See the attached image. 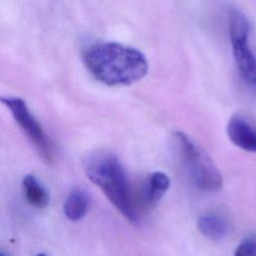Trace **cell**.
Returning <instances> with one entry per match:
<instances>
[{
    "mask_svg": "<svg viewBox=\"0 0 256 256\" xmlns=\"http://www.w3.org/2000/svg\"><path fill=\"white\" fill-rule=\"evenodd\" d=\"M83 61L94 78L109 86L132 84L143 78L149 68L140 50L117 42L90 45L83 53Z\"/></svg>",
    "mask_w": 256,
    "mask_h": 256,
    "instance_id": "1",
    "label": "cell"
},
{
    "mask_svg": "<svg viewBox=\"0 0 256 256\" xmlns=\"http://www.w3.org/2000/svg\"><path fill=\"white\" fill-rule=\"evenodd\" d=\"M84 171L128 221L138 223L139 214L132 197L129 181L116 155L104 151L95 152L84 161Z\"/></svg>",
    "mask_w": 256,
    "mask_h": 256,
    "instance_id": "2",
    "label": "cell"
},
{
    "mask_svg": "<svg viewBox=\"0 0 256 256\" xmlns=\"http://www.w3.org/2000/svg\"><path fill=\"white\" fill-rule=\"evenodd\" d=\"M174 139L194 185L204 192L220 190L221 173L206 151L183 132H175Z\"/></svg>",
    "mask_w": 256,
    "mask_h": 256,
    "instance_id": "3",
    "label": "cell"
},
{
    "mask_svg": "<svg viewBox=\"0 0 256 256\" xmlns=\"http://www.w3.org/2000/svg\"><path fill=\"white\" fill-rule=\"evenodd\" d=\"M251 27L237 8L229 11V37L236 67L245 83L256 92V44L251 43Z\"/></svg>",
    "mask_w": 256,
    "mask_h": 256,
    "instance_id": "4",
    "label": "cell"
},
{
    "mask_svg": "<svg viewBox=\"0 0 256 256\" xmlns=\"http://www.w3.org/2000/svg\"><path fill=\"white\" fill-rule=\"evenodd\" d=\"M1 101L10 110L13 118L39 154L47 162H51L54 156L52 143L40 123L30 112L26 102L19 97H2Z\"/></svg>",
    "mask_w": 256,
    "mask_h": 256,
    "instance_id": "5",
    "label": "cell"
},
{
    "mask_svg": "<svg viewBox=\"0 0 256 256\" xmlns=\"http://www.w3.org/2000/svg\"><path fill=\"white\" fill-rule=\"evenodd\" d=\"M227 135L237 147L256 152V128L244 117L233 115L227 124Z\"/></svg>",
    "mask_w": 256,
    "mask_h": 256,
    "instance_id": "6",
    "label": "cell"
},
{
    "mask_svg": "<svg viewBox=\"0 0 256 256\" xmlns=\"http://www.w3.org/2000/svg\"><path fill=\"white\" fill-rule=\"evenodd\" d=\"M197 226L199 231L208 239L219 241L224 239L229 233L227 220L216 213H206L199 217Z\"/></svg>",
    "mask_w": 256,
    "mask_h": 256,
    "instance_id": "7",
    "label": "cell"
},
{
    "mask_svg": "<svg viewBox=\"0 0 256 256\" xmlns=\"http://www.w3.org/2000/svg\"><path fill=\"white\" fill-rule=\"evenodd\" d=\"M170 187V179L162 171H155L148 175L145 184L143 197L147 205L153 206L158 203Z\"/></svg>",
    "mask_w": 256,
    "mask_h": 256,
    "instance_id": "8",
    "label": "cell"
},
{
    "mask_svg": "<svg viewBox=\"0 0 256 256\" xmlns=\"http://www.w3.org/2000/svg\"><path fill=\"white\" fill-rule=\"evenodd\" d=\"M90 197L85 190L77 188L72 190L64 202V214L71 221L82 219L88 211Z\"/></svg>",
    "mask_w": 256,
    "mask_h": 256,
    "instance_id": "9",
    "label": "cell"
},
{
    "mask_svg": "<svg viewBox=\"0 0 256 256\" xmlns=\"http://www.w3.org/2000/svg\"><path fill=\"white\" fill-rule=\"evenodd\" d=\"M22 189L28 203L36 208H44L49 203V194L34 175H26L22 181Z\"/></svg>",
    "mask_w": 256,
    "mask_h": 256,
    "instance_id": "10",
    "label": "cell"
},
{
    "mask_svg": "<svg viewBox=\"0 0 256 256\" xmlns=\"http://www.w3.org/2000/svg\"><path fill=\"white\" fill-rule=\"evenodd\" d=\"M237 256H256V234L245 237L235 250Z\"/></svg>",
    "mask_w": 256,
    "mask_h": 256,
    "instance_id": "11",
    "label": "cell"
}]
</instances>
